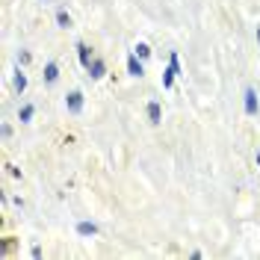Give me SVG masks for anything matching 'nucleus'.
<instances>
[{
	"label": "nucleus",
	"instance_id": "3",
	"mask_svg": "<svg viewBox=\"0 0 260 260\" xmlns=\"http://www.w3.org/2000/svg\"><path fill=\"white\" fill-rule=\"evenodd\" d=\"M68 110H71V113H80L83 110V95L80 92H71V95H68Z\"/></svg>",
	"mask_w": 260,
	"mask_h": 260
},
{
	"label": "nucleus",
	"instance_id": "13",
	"mask_svg": "<svg viewBox=\"0 0 260 260\" xmlns=\"http://www.w3.org/2000/svg\"><path fill=\"white\" fill-rule=\"evenodd\" d=\"M136 53H139V56H148L151 50H148V45H136Z\"/></svg>",
	"mask_w": 260,
	"mask_h": 260
},
{
	"label": "nucleus",
	"instance_id": "6",
	"mask_svg": "<svg viewBox=\"0 0 260 260\" xmlns=\"http://www.w3.org/2000/svg\"><path fill=\"white\" fill-rule=\"evenodd\" d=\"M89 74H92V77H104V62H101V59H95V62L89 65Z\"/></svg>",
	"mask_w": 260,
	"mask_h": 260
},
{
	"label": "nucleus",
	"instance_id": "5",
	"mask_svg": "<svg viewBox=\"0 0 260 260\" xmlns=\"http://www.w3.org/2000/svg\"><path fill=\"white\" fill-rule=\"evenodd\" d=\"M77 53H80V62L86 65V71H89V65H92V56H89V48H86V45H77Z\"/></svg>",
	"mask_w": 260,
	"mask_h": 260
},
{
	"label": "nucleus",
	"instance_id": "1",
	"mask_svg": "<svg viewBox=\"0 0 260 260\" xmlns=\"http://www.w3.org/2000/svg\"><path fill=\"white\" fill-rule=\"evenodd\" d=\"M175 74H178V53H172V62H169L166 74H162V86H166V89L175 83Z\"/></svg>",
	"mask_w": 260,
	"mask_h": 260
},
{
	"label": "nucleus",
	"instance_id": "2",
	"mask_svg": "<svg viewBox=\"0 0 260 260\" xmlns=\"http://www.w3.org/2000/svg\"><path fill=\"white\" fill-rule=\"evenodd\" d=\"M245 113L248 115L257 113V92L254 89H245Z\"/></svg>",
	"mask_w": 260,
	"mask_h": 260
},
{
	"label": "nucleus",
	"instance_id": "8",
	"mask_svg": "<svg viewBox=\"0 0 260 260\" xmlns=\"http://www.w3.org/2000/svg\"><path fill=\"white\" fill-rule=\"evenodd\" d=\"M148 115H151V121L157 124V121H160V107H157V104H148Z\"/></svg>",
	"mask_w": 260,
	"mask_h": 260
},
{
	"label": "nucleus",
	"instance_id": "7",
	"mask_svg": "<svg viewBox=\"0 0 260 260\" xmlns=\"http://www.w3.org/2000/svg\"><path fill=\"white\" fill-rule=\"evenodd\" d=\"M56 77H59V71H56V65L50 62L48 68H45V80H48V83H53V80H56Z\"/></svg>",
	"mask_w": 260,
	"mask_h": 260
},
{
	"label": "nucleus",
	"instance_id": "12",
	"mask_svg": "<svg viewBox=\"0 0 260 260\" xmlns=\"http://www.w3.org/2000/svg\"><path fill=\"white\" fill-rule=\"evenodd\" d=\"M56 21H59V27H68V15L65 12H56Z\"/></svg>",
	"mask_w": 260,
	"mask_h": 260
},
{
	"label": "nucleus",
	"instance_id": "10",
	"mask_svg": "<svg viewBox=\"0 0 260 260\" xmlns=\"http://www.w3.org/2000/svg\"><path fill=\"white\" fill-rule=\"evenodd\" d=\"M15 89H18V92H24V89H27V77H24L21 71L15 74Z\"/></svg>",
	"mask_w": 260,
	"mask_h": 260
},
{
	"label": "nucleus",
	"instance_id": "14",
	"mask_svg": "<svg viewBox=\"0 0 260 260\" xmlns=\"http://www.w3.org/2000/svg\"><path fill=\"white\" fill-rule=\"evenodd\" d=\"M257 162H260V151H257Z\"/></svg>",
	"mask_w": 260,
	"mask_h": 260
},
{
	"label": "nucleus",
	"instance_id": "11",
	"mask_svg": "<svg viewBox=\"0 0 260 260\" xmlns=\"http://www.w3.org/2000/svg\"><path fill=\"white\" fill-rule=\"evenodd\" d=\"M32 118V107H24V110H21V121H30Z\"/></svg>",
	"mask_w": 260,
	"mask_h": 260
},
{
	"label": "nucleus",
	"instance_id": "9",
	"mask_svg": "<svg viewBox=\"0 0 260 260\" xmlns=\"http://www.w3.org/2000/svg\"><path fill=\"white\" fill-rule=\"evenodd\" d=\"M77 231H80L83 237H86V234H95L98 228H95V225H92V222H80V225H77Z\"/></svg>",
	"mask_w": 260,
	"mask_h": 260
},
{
	"label": "nucleus",
	"instance_id": "15",
	"mask_svg": "<svg viewBox=\"0 0 260 260\" xmlns=\"http://www.w3.org/2000/svg\"><path fill=\"white\" fill-rule=\"evenodd\" d=\"M257 39H260V27H257Z\"/></svg>",
	"mask_w": 260,
	"mask_h": 260
},
{
	"label": "nucleus",
	"instance_id": "4",
	"mask_svg": "<svg viewBox=\"0 0 260 260\" xmlns=\"http://www.w3.org/2000/svg\"><path fill=\"white\" fill-rule=\"evenodd\" d=\"M127 71L133 74V77H142V65H139L136 56H130V59H127Z\"/></svg>",
	"mask_w": 260,
	"mask_h": 260
}]
</instances>
